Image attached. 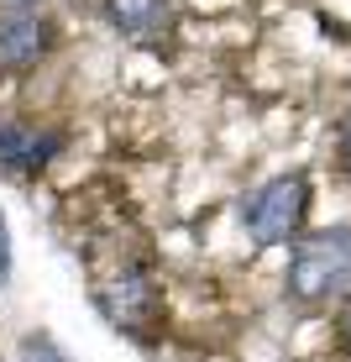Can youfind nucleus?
<instances>
[{"mask_svg": "<svg viewBox=\"0 0 351 362\" xmlns=\"http://www.w3.org/2000/svg\"><path fill=\"white\" fill-rule=\"evenodd\" d=\"M47 47H53V21L32 16V11H11L0 21V79L37 69L47 58Z\"/></svg>", "mask_w": 351, "mask_h": 362, "instance_id": "20e7f679", "label": "nucleus"}, {"mask_svg": "<svg viewBox=\"0 0 351 362\" xmlns=\"http://www.w3.org/2000/svg\"><path fill=\"white\" fill-rule=\"evenodd\" d=\"M0 6H6V11H37L42 0H0Z\"/></svg>", "mask_w": 351, "mask_h": 362, "instance_id": "9b49d317", "label": "nucleus"}, {"mask_svg": "<svg viewBox=\"0 0 351 362\" xmlns=\"http://www.w3.org/2000/svg\"><path fill=\"white\" fill-rule=\"evenodd\" d=\"M21 362H69V357L58 352L47 336H27V341H21Z\"/></svg>", "mask_w": 351, "mask_h": 362, "instance_id": "0eeeda50", "label": "nucleus"}, {"mask_svg": "<svg viewBox=\"0 0 351 362\" xmlns=\"http://www.w3.org/2000/svg\"><path fill=\"white\" fill-rule=\"evenodd\" d=\"M288 294L299 305H325L335 294H351V226H325L294 247Z\"/></svg>", "mask_w": 351, "mask_h": 362, "instance_id": "f257e3e1", "label": "nucleus"}, {"mask_svg": "<svg viewBox=\"0 0 351 362\" xmlns=\"http://www.w3.org/2000/svg\"><path fill=\"white\" fill-rule=\"evenodd\" d=\"M304 210H309V179L304 173H283V179L262 184L252 194V205H246V231H252L257 247H278L288 236H299Z\"/></svg>", "mask_w": 351, "mask_h": 362, "instance_id": "f03ea898", "label": "nucleus"}, {"mask_svg": "<svg viewBox=\"0 0 351 362\" xmlns=\"http://www.w3.org/2000/svg\"><path fill=\"white\" fill-rule=\"evenodd\" d=\"M58 147H64L58 132H32V127H21V121H0V163L6 168L32 173V168H42Z\"/></svg>", "mask_w": 351, "mask_h": 362, "instance_id": "39448f33", "label": "nucleus"}, {"mask_svg": "<svg viewBox=\"0 0 351 362\" xmlns=\"http://www.w3.org/2000/svg\"><path fill=\"white\" fill-rule=\"evenodd\" d=\"M105 21L131 42H153V37L168 32L173 11L168 0H105Z\"/></svg>", "mask_w": 351, "mask_h": 362, "instance_id": "423d86ee", "label": "nucleus"}, {"mask_svg": "<svg viewBox=\"0 0 351 362\" xmlns=\"http://www.w3.org/2000/svg\"><path fill=\"white\" fill-rule=\"evenodd\" d=\"M335 341H341V352L351 357V299L341 305V315H335Z\"/></svg>", "mask_w": 351, "mask_h": 362, "instance_id": "6e6552de", "label": "nucleus"}, {"mask_svg": "<svg viewBox=\"0 0 351 362\" xmlns=\"http://www.w3.org/2000/svg\"><path fill=\"white\" fill-rule=\"evenodd\" d=\"M95 299H100V310H105L110 326H121L131 336H147L162 320V289L142 268H121L116 279H105L95 289Z\"/></svg>", "mask_w": 351, "mask_h": 362, "instance_id": "7ed1b4c3", "label": "nucleus"}, {"mask_svg": "<svg viewBox=\"0 0 351 362\" xmlns=\"http://www.w3.org/2000/svg\"><path fill=\"white\" fill-rule=\"evenodd\" d=\"M335 153H341V168L351 173V116L341 121V132H335Z\"/></svg>", "mask_w": 351, "mask_h": 362, "instance_id": "9d476101", "label": "nucleus"}, {"mask_svg": "<svg viewBox=\"0 0 351 362\" xmlns=\"http://www.w3.org/2000/svg\"><path fill=\"white\" fill-rule=\"evenodd\" d=\"M0 284H11V231H6V216H0Z\"/></svg>", "mask_w": 351, "mask_h": 362, "instance_id": "1a4fd4ad", "label": "nucleus"}]
</instances>
